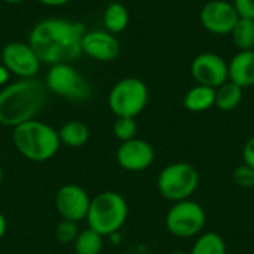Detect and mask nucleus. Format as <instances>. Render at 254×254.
I'll return each instance as SVG.
<instances>
[{"instance_id": "nucleus-1", "label": "nucleus", "mask_w": 254, "mask_h": 254, "mask_svg": "<svg viewBox=\"0 0 254 254\" xmlns=\"http://www.w3.org/2000/svg\"><path fill=\"white\" fill-rule=\"evenodd\" d=\"M85 31L82 22L64 18H46L31 28L27 43L33 48L40 63L49 65L71 63L82 54L80 43Z\"/></svg>"}, {"instance_id": "nucleus-2", "label": "nucleus", "mask_w": 254, "mask_h": 254, "mask_svg": "<svg viewBox=\"0 0 254 254\" xmlns=\"http://www.w3.org/2000/svg\"><path fill=\"white\" fill-rule=\"evenodd\" d=\"M49 91L45 82L19 79L6 85L0 91V124L15 128L24 122L36 119L48 103Z\"/></svg>"}, {"instance_id": "nucleus-3", "label": "nucleus", "mask_w": 254, "mask_h": 254, "mask_svg": "<svg viewBox=\"0 0 254 254\" xmlns=\"http://www.w3.org/2000/svg\"><path fill=\"white\" fill-rule=\"evenodd\" d=\"M12 141L25 159L37 164L52 159L61 146L58 131L37 119L12 128Z\"/></svg>"}, {"instance_id": "nucleus-4", "label": "nucleus", "mask_w": 254, "mask_h": 254, "mask_svg": "<svg viewBox=\"0 0 254 254\" xmlns=\"http://www.w3.org/2000/svg\"><path fill=\"white\" fill-rule=\"evenodd\" d=\"M128 219L127 199L113 190H106L91 199L86 214L88 228L101 237L115 235Z\"/></svg>"}, {"instance_id": "nucleus-5", "label": "nucleus", "mask_w": 254, "mask_h": 254, "mask_svg": "<svg viewBox=\"0 0 254 254\" xmlns=\"http://www.w3.org/2000/svg\"><path fill=\"white\" fill-rule=\"evenodd\" d=\"M156 185L161 196L171 202L190 199L199 186V173L189 162H173L162 168Z\"/></svg>"}, {"instance_id": "nucleus-6", "label": "nucleus", "mask_w": 254, "mask_h": 254, "mask_svg": "<svg viewBox=\"0 0 254 254\" xmlns=\"http://www.w3.org/2000/svg\"><path fill=\"white\" fill-rule=\"evenodd\" d=\"M116 118H137L149 103V88L138 77H125L113 85L107 98Z\"/></svg>"}, {"instance_id": "nucleus-7", "label": "nucleus", "mask_w": 254, "mask_h": 254, "mask_svg": "<svg viewBox=\"0 0 254 254\" xmlns=\"http://www.w3.org/2000/svg\"><path fill=\"white\" fill-rule=\"evenodd\" d=\"M45 85L49 92L71 101H86L92 94L89 82L70 63L51 65Z\"/></svg>"}, {"instance_id": "nucleus-8", "label": "nucleus", "mask_w": 254, "mask_h": 254, "mask_svg": "<svg viewBox=\"0 0 254 254\" xmlns=\"http://www.w3.org/2000/svg\"><path fill=\"white\" fill-rule=\"evenodd\" d=\"M207 223V214L202 205L192 199L174 202L165 216L167 231L177 238L198 237Z\"/></svg>"}, {"instance_id": "nucleus-9", "label": "nucleus", "mask_w": 254, "mask_h": 254, "mask_svg": "<svg viewBox=\"0 0 254 254\" xmlns=\"http://www.w3.org/2000/svg\"><path fill=\"white\" fill-rule=\"evenodd\" d=\"M0 57L1 64L7 68V71L21 79L34 77L42 64L33 48L24 42L6 43L0 52Z\"/></svg>"}, {"instance_id": "nucleus-10", "label": "nucleus", "mask_w": 254, "mask_h": 254, "mask_svg": "<svg viewBox=\"0 0 254 254\" xmlns=\"http://www.w3.org/2000/svg\"><path fill=\"white\" fill-rule=\"evenodd\" d=\"M238 19L240 15L234 3L228 0H210L201 7L199 12V21L202 27L208 33L217 36L231 34Z\"/></svg>"}, {"instance_id": "nucleus-11", "label": "nucleus", "mask_w": 254, "mask_h": 254, "mask_svg": "<svg viewBox=\"0 0 254 254\" xmlns=\"http://www.w3.org/2000/svg\"><path fill=\"white\" fill-rule=\"evenodd\" d=\"M190 74L198 85L217 89L229 80L228 63L214 52H202L190 63Z\"/></svg>"}, {"instance_id": "nucleus-12", "label": "nucleus", "mask_w": 254, "mask_h": 254, "mask_svg": "<svg viewBox=\"0 0 254 254\" xmlns=\"http://www.w3.org/2000/svg\"><path fill=\"white\" fill-rule=\"evenodd\" d=\"M91 198L88 192L79 185H64L55 195V208L63 220L79 223L86 219Z\"/></svg>"}, {"instance_id": "nucleus-13", "label": "nucleus", "mask_w": 254, "mask_h": 254, "mask_svg": "<svg viewBox=\"0 0 254 254\" xmlns=\"http://www.w3.org/2000/svg\"><path fill=\"white\" fill-rule=\"evenodd\" d=\"M116 161L121 168L131 173H140L153 164L155 149L149 141L135 137L129 141L121 143L116 150Z\"/></svg>"}, {"instance_id": "nucleus-14", "label": "nucleus", "mask_w": 254, "mask_h": 254, "mask_svg": "<svg viewBox=\"0 0 254 254\" xmlns=\"http://www.w3.org/2000/svg\"><path fill=\"white\" fill-rule=\"evenodd\" d=\"M80 46L85 55L101 63H109L116 60L121 52L119 40L116 39L115 34L106 30L85 31Z\"/></svg>"}, {"instance_id": "nucleus-15", "label": "nucleus", "mask_w": 254, "mask_h": 254, "mask_svg": "<svg viewBox=\"0 0 254 254\" xmlns=\"http://www.w3.org/2000/svg\"><path fill=\"white\" fill-rule=\"evenodd\" d=\"M229 80L243 89L254 86V49L240 51L228 63Z\"/></svg>"}, {"instance_id": "nucleus-16", "label": "nucleus", "mask_w": 254, "mask_h": 254, "mask_svg": "<svg viewBox=\"0 0 254 254\" xmlns=\"http://www.w3.org/2000/svg\"><path fill=\"white\" fill-rule=\"evenodd\" d=\"M216 104V89L204 85H195L183 97V106L192 113H201Z\"/></svg>"}, {"instance_id": "nucleus-17", "label": "nucleus", "mask_w": 254, "mask_h": 254, "mask_svg": "<svg viewBox=\"0 0 254 254\" xmlns=\"http://www.w3.org/2000/svg\"><path fill=\"white\" fill-rule=\"evenodd\" d=\"M60 143L67 147H82L89 140V128L80 121H68L58 129Z\"/></svg>"}, {"instance_id": "nucleus-18", "label": "nucleus", "mask_w": 254, "mask_h": 254, "mask_svg": "<svg viewBox=\"0 0 254 254\" xmlns=\"http://www.w3.org/2000/svg\"><path fill=\"white\" fill-rule=\"evenodd\" d=\"M103 22H104L106 31L112 34H119L129 24V12L125 7V4L119 1H113L107 4L106 7L104 15H103Z\"/></svg>"}, {"instance_id": "nucleus-19", "label": "nucleus", "mask_w": 254, "mask_h": 254, "mask_svg": "<svg viewBox=\"0 0 254 254\" xmlns=\"http://www.w3.org/2000/svg\"><path fill=\"white\" fill-rule=\"evenodd\" d=\"M244 97V89L237 83L228 80L216 89V107L222 112H232L235 110Z\"/></svg>"}, {"instance_id": "nucleus-20", "label": "nucleus", "mask_w": 254, "mask_h": 254, "mask_svg": "<svg viewBox=\"0 0 254 254\" xmlns=\"http://www.w3.org/2000/svg\"><path fill=\"white\" fill-rule=\"evenodd\" d=\"M189 254H226V243L217 232L199 234Z\"/></svg>"}, {"instance_id": "nucleus-21", "label": "nucleus", "mask_w": 254, "mask_h": 254, "mask_svg": "<svg viewBox=\"0 0 254 254\" xmlns=\"http://www.w3.org/2000/svg\"><path fill=\"white\" fill-rule=\"evenodd\" d=\"M232 40L240 51L254 49V21L249 18H240L231 31Z\"/></svg>"}, {"instance_id": "nucleus-22", "label": "nucleus", "mask_w": 254, "mask_h": 254, "mask_svg": "<svg viewBox=\"0 0 254 254\" xmlns=\"http://www.w3.org/2000/svg\"><path fill=\"white\" fill-rule=\"evenodd\" d=\"M73 249L76 254H100L103 249V237L88 228L79 232L73 243Z\"/></svg>"}, {"instance_id": "nucleus-23", "label": "nucleus", "mask_w": 254, "mask_h": 254, "mask_svg": "<svg viewBox=\"0 0 254 254\" xmlns=\"http://www.w3.org/2000/svg\"><path fill=\"white\" fill-rule=\"evenodd\" d=\"M137 131H138V127L134 118H116L113 124V135L121 143L135 138Z\"/></svg>"}, {"instance_id": "nucleus-24", "label": "nucleus", "mask_w": 254, "mask_h": 254, "mask_svg": "<svg viewBox=\"0 0 254 254\" xmlns=\"http://www.w3.org/2000/svg\"><path fill=\"white\" fill-rule=\"evenodd\" d=\"M77 235H79V229H77V223L74 222L61 220L55 228V238L61 244H73Z\"/></svg>"}, {"instance_id": "nucleus-25", "label": "nucleus", "mask_w": 254, "mask_h": 254, "mask_svg": "<svg viewBox=\"0 0 254 254\" xmlns=\"http://www.w3.org/2000/svg\"><path fill=\"white\" fill-rule=\"evenodd\" d=\"M232 179H234L235 185L243 189H253L254 188V170L246 164H241L234 170Z\"/></svg>"}, {"instance_id": "nucleus-26", "label": "nucleus", "mask_w": 254, "mask_h": 254, "mask_svg": "<svg viewBox=\"0 0 254 254\" xmlns=\"http://www.w3.org/2000/svg\"><path fill=\"white\" fill-rule=\"evenodd\" d=\"M240 18H249L254 21V0H232Z\"/></svg>"}, {"instance_id": "nucleus-27", "label": "nucleus", "mask_w": 254, "mask_h": 254, "mask_svg": "<svg viewBox=\"0 0 254 254\" xmlns=\"http://www.w3.org/2000/svg\"><path fill=\"white\" fill-rule=\"evenodd\" d=\"M243 164L252 167L254 170V135H252L246 144H244V149H243Z\"/></svg>"}, {"instance_id": "nucleus-28", "label": "nucleus", "mask_w": 254, "mask_h": 254, "mask_svg": "<svg viewBox=\"0 0 254 254\" xmlns=\"http://www.w3.org/2000/svg\"><path fill=\"white\" fill-rule=\"evenodd\" d=\"M9 76H10V73L7 71V68L3 64H0V86H4L7 83Z\"/></svg>"}, {"instance_id": "nucleus-29", "label": "nucleus", "mask_w": 254, "mask_h": 254, "mask_svg": "<svg viewBox=\"0 0 254 254\" xmlns=\"http://www.w3.org/2000/svg\"><path fill=\"white\" fill-rule=\"evenodd\" d=\"M37 1H40L42 4H46V6L58 7V6H63V4L68 3L70 0H37Z\"/></svg>"}, {"instance_id": "nucleus-30", "label": "nucleus", "mask_w": 254, "mask_h": 254, "mask_svg": "<svg viewBox=\"0 0 254 254\" xmlns=\"http://www.w3.org/2000/svg\"><path fill=\"white\" fill-rule=\"evenodd\" d=\"M7 231V222H6V217L3 216V213H0V240L4 237Z\"/></svg>"}, {"instance_id": "nucleus-31", "label": "nucleus", "mask_w": 254, "mask_h": 254, "mask_svg": "<svg viewBox=\"0 0 254 254\" xmlns=\"http://www.w3.org/2000/svg\"><path fill=\"white\" fill-rule=\"evenodd\" d=\"M4 3H9V4H19V3H22V1H25V0H3Z\"/></svg>"}, {"instance_id": "nucleus-32", "label": "nucleus", "mask_w": 254, "mask_h": 254, "mask_svg": "<svg viewBox=\"0 0 254 254\" xmlns=\"http://www.w3.org/2000/svg\"><path fill=\"white\" fill-rule=\"evenodd\" d=\"M170 254H189V253H186V252H182V250H177V252H171Z\"/></svg>"}, {"instance_id": "nucleus-33", "label": "nucleus", "mask_w": 254, "mask_h": 254, "mask_svg": "<svg viewBox=\"0 0 254 254\" xmlns=\"http://www.w3.org/2000/svg\"><path fill=\"white\" fill-rule=\"evenodd\" d=\"M1 182H3V168L0 167V185H1Z\"/></svg>"}]
</instances>
